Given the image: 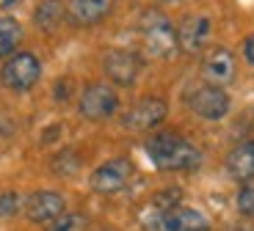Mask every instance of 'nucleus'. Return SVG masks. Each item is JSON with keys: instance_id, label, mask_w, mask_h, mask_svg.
<instances>
[{"instance_id": "f257e3e1", "label": "nucleus", "mask_w": 254, "mask_h": 231, "mask_svg": "<svg viewBox=\"0 0 254 231\" xmlns=\"http://www.w3.org/2000/svg\"><path fill=\"white\" fill-rule=\"evenodd\" d=\"M146 154L158 171H196L202 151L177 132H158L146 140Z\"/></svg>"}, {"instance_id": "f03ea898", "label": "nucleus", "mask_w": 254, "mask_h": 231, "mask_svg": "<svg viewBox=\"0 0 254 231\" xmlns=\"http://www.w3.org/2000/svg\"><path fill=\"white\" fill-rule=\"evenodd\" d=\"M138 33L141 42H144L146 52L158 58H169L177 50V28L172 25V19L166 14L155 11V8H146L138 19Z\"/></svg>"}, {"instance_id": "7ed1b4c3", "label": "nucleus", "mask_w": 254, "mask_h": 231, "mask_svg": "<svg viewBox=\"0 0 254 231\" xmlns=\"http://www.w3.org/2000/svg\"><path fill=\"white\" fill-rule=\"evenodd\" d=\"M42 77V63L33 52H17L0 69V83L11 91H28Z\"/></svg>"}, {"instance_id": "20e7f679", "label": "nucleus", "mask_w": 254, "mask_h": 231, "mask_svg": "<svg viewBox=\"0 0 254 231\" xmlns=\"http://www.w3.org/2000/svg\"><path fill=\"white\" fill-rule=\"evenodd\" d=\"M149 231H210V220L199 209L190 206H169L155 212V218L146 223Z\"/></svg>"}, {"instance_id": "39448f33", "label": "nucleus", "mask_w": 254, "mask_h": 231, "mask_svg": "<svg viewBox=\"0 0 254 231\" xmlns=\"http://www.w3.org/2000/svg\"><path fill=\"white\" fill-rule=\"evenodd\" d=\"M116 107H119V96L105 83H91V86H86L80 99H77V110H80L83 119H89V121L111 119L116 113Z\"/></svg>"}, {"instance_id": "423d86ee", "label": "nucleus", "mask_w": 254, "mask_h": 231, "mask_svg": "<svg viewBox=\"0 0 254 231\" xmlns=\"http://www.w3.org/2000/svg\"><path fill=\"white\" fill-rule=\"evenodd\" d=\"M133 176V163L125 160V157H116V160H108L102 163L100 168L91 174L89 185L94 193H102V195H111V193H122L127 187V182Z\"/></svg>"}, {"instance_id": "0eeeda50", "label": "nucleus", "mask_w": 254, "mask_h": 231, "mask_svg": "<svg viewBox=\"0 0 254 231\" xmlns=\"http://www.w3.org/2000/svg\"><path fill=\"white\" fill-rule=\"evenodd\" d=\"M188 107L204 121H218L229 113V94L218 86H202L188 94Z\"/></svg>"}, {"instance_id": "6e6552de", "label": "nucleus", "mask_w": 254, "mask_h": 231, "mask_svg": "<svg viewBox=\"0 0 254 231\" xmlns=\"http://www.w3.org/2000/svg\"><path fill=\"white\" fill-rule=\"evenodd\" d=\"M166 113H169L166 99H160V96H144V99H138L122 116V124L133 132H146V130H155L166 119Z\"/></svg>"}, {"instance_id": "1a4fd4ad", "label": "nucleus", "mask_w": 254, "mask_h": 231, "mask_svg": "<svg viewBox=\"0 0 254 231\" xmlns=\"http://www.w3.org/2000/svg\"><path fill=\"white\" fill-rule=\"evenodd\" d=\"M102 69H105V77L114 86L130 88L135 86V80L141 75V58L130 50H111L102 61Z\"/></svg>"}, {"instance_id": "9d476101", "label": "nucleus", "mask_w": 254, "mask_h": 231, "mask_svg": "<svg viewBox=\"0 0 254 231\" xmlns=\"http://www.w3.org/2000/svg\"><path fill=\"white\" fill-rule=\"evenodd\" d=\"M238 75V61L232 55V50L227 47H213L207 55L202 58V77L207 80V86H229Z\"/></svg>"}, {"instance_id": "9b49d317", "label": "nucleus", "mask_w": 254, "mask_h": 231, "mask_svg": "<svg viewBox=\"0 0 254 231\" xmlns=\"http://www.w3.org/2000/svg\"><path fill=\"white\" fill-rule=\"evenodd\" d=\"M64 212H66V201L61 193H53V190H39L25 201V215L31 223H53Z\"/></svg>"}, {"instance_id": "f8f14e48", "label": "nucleus", "mask_w": 254, "mask_h": 231, "mask_svg": "<svg viewBox=\"0 0 254 231\" xmlns=\"http://www.w3.org/2000/svg\"><path fill=\"white\" fill-rule=\"evenodd\" d=\"M210 31H213V25L204 14H190L177 28V44L185 52H202L210 39Z\"/></svg>"}, {"instance_id": "ddd939ff", "label": "nucleus", "mask_w": 254, "mask_h": 231, "mask_svg": "<svg viewBox=\"0 0 254 231\" xmlns=\"http://www.w3.org/2000/svg\"><path fill=\"white\" fill-rule=\"evenodd\" d=\"M111 8H114V0H72L66 6V17L75 25L89 28V25L102 22L111 14Z\"/></svg>"}, {"instance_id": "4468645a", "label": "nucleus", "mask_w": 254, "mask_h": 231, "mask_svg": "<svg viewBox=\"0 0 254 231\" xmlns=\"http://www.w3.org/2000/svg\"><path fill=\"white\" fill-rule=\"evenodd\" d=\"M227 174L238 182L254 179V140H243L227 157Z\"/></svg>"}, {"instance_id": "2eb2a0df", "label": "nucleus", "mask_w": 254, "mask_h": 231, "mask_svg": "<svg viewBox=\"0 0 254 231\" xmlns=\"http://www.w3.org/2000/svg\"><path fill=\"white\" fill-rule=\"evenodd\" d=\"M64 17H66V6L61 0H42L36 6V11H33V22H36L39 31H45V33L56 31Z\"/></svg>"}, {"instance_id": "dca6fc26", "label": "nucleus", "mask_w": 254, "mask_h": 231, "mask_svg": "<svg viewBox=\"0 0 254 231\" xmlns=\"http://www.w3.org/2000/svg\"><path fill=\"white\" fill-rule=\"evenodd\" d=\"M22 42V25L14 17H0V58H8Z\"/></svg>"}, {"instance_id": "f3484780", "label": "nucleus", "mask_w": 254, "mask_h": 231, "mask_svg": "<svg viewBox=\"0 0 254 231\" xmlns=\"http://www.w3.org/2000/svg\"><path fill=\"white\" fill-rule=\"evenodd\" d=\"M80 165H83V160H80L77 151L64 149V151H58V154L53 157L50 168H53V174H56V176H75L77 171H80Z\"/></svg>"}, {"instance_id": "a211bd4d", "label": "nucleus", "mask_w": 254, "mask_h": 231, "mask_svg": "<svg viewBox=\"0 0 254 231\" xmlns=\"http://www.w3.org/2000/svg\"><path fill=\"white\" fill-rule=\"evenodd\" d=\"M86 226H89V220L83 212H64L61 218L53 220L47 231H86Z\"/></svg>"}, {"instance_id": "6ab92c4d", "label": "nucleus", "mask_w": 254, "mask_h": 231, "mask_svg": "<svg viewBox=\"0 0 254 231\" xmlns=\"http://www.w3.org/2000/svg\"><path fill=\"white\" fill-rule=\"evenodd\" d=\"M19 209V195L14 190H6V193H0V220L6 218H14Z\"/></svg>"}, {"instance_id": "aec40b11", "label": "nucleus", "mask_w": 254, "mask_h": 231, "mask_svg": "<svg viewBox=\"0 0 254 231\" xmlns=\"http://www.w3.org/2000/svg\"><path fill=\"white\" fill-rule=\"evenodd\" d=\"M238 212L254 215V185H246V187L238 193Z\"/></svg>"}, {"instance_id": "412c9836", "label": "nucleus", "mask_w": 254, "mask_h": 231, "mask_svg": "<svg viewBox=\"0 0 254 231\" xmlns=\"http://www.w3.org/2000/svg\"><path fill=\"white\" fill-rule=\"evenodd\" d=\"M66 96H69V80H66V77H61V80H58V86H56V99L58 102H66Z\"/></svg>"}, {"instance_id": "4be33fe9", "label": "nucleus", "mask_w": 254, "mask_h": 231, "mask_svg": "<svg viewBox=\"0 0 254 231\" xmlns=\"http://www.w3.org/2000/svg\"><path fill=\"white\" fill-rule=\"evenodd\" d=\"M243 58H246V63H252V66H254V33L243 42Z\"/></svg>"}, {"instance_id": "5701e85b", "label": "nucleus", "mask_w": 254, "mask_h": 231, "mask_svg": "<svg viewBox=\"0 0 254 231\" xmlns=\"http://www.w3.org/2000/svg\"><path fill=\"white\" fill-rule=\"evenodd\" d=\"M17 3H22V0H0V11H3V8H11V6H17Z\"/></svg>"}, {"instance_id": "b1692460", "label": "nucleus", "mask_w": 254, "mask_h": 231, "mask_svg": "<svg viewBox=\"0 0 254 231\" xmlns=\"http://www.w3.org/2000/svg\"><path fill=\"white\" fill-rule=\"evenodd\" d=\"M163 3H177V0H163Z\"/></svg>"}]
</instances>
